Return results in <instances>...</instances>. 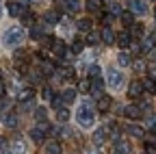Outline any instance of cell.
<instances>
[{
  "label": "cell",
  "instance_id": "cell-1",
  "mask_svg": "<svg viewBox=\"0 0 156 154\" xmlns=\"http://www.w3.org/2000/svg\"><path fill=\"white\" fill-rule=\"evenodd\" d=\"M76 120H78V126H83V128H91L95 124V106L85 100L80 102V106H78V113H76Z\"/></svg>",
  "mask_w": 156,
  "mask_h": 154
},
{
  "label": "cell",
  "instance_id": "cell-2",
  "mask_svg": "<svg viewBox=\"0 0 156 154\" xmlns=\"http://www.w3.org/2000/svg\"><path fill=\"white\" fill-rule=\"evenodd\" d=\"M20 41H24V28L22 26H11L2 33V44L7 48H15Z\"/></svg>",
  "mask_w": 156,
  "mask_h": 154
},
{
  "label": "cell",
  "instance_id": "cell-3",
  "mask_svg": "<svg viewBox=\"0 0 156 154\" xmlns=\"http://www.w3.org/2000/svg\"><path fill=\"white\" fill-rule=\"evenodd\" d=\"M106 85H108V89H113V91H117V89H122L124 87V74L119 72V70H108L106 72Z\"/></svg>",
  "mask_w": 156,
  "mask_h": 154
},
{
  "label": "cell",
  "instance_id": "cell-4",
  "mask_svg": "<svg viewBox=\"0 0 156 154\" xmlns=\"http://www.w3.org/2000/svg\"><path fill=\"white\" fill-rule=\"evenodd\" d=\"M48 128H50V126H48L46 122H44V124H39L37 128L30 130V137H33L35 141H44V139H46V134H48Z\"/></svg>",
  "mask_w": 156,
  "mask_h": 154
},
{
  "label": "cell",
  "instance_id": "cell-5",
  "mask_svg": "<svg viewBox=\"0 0 156 154\" xmlns=\"http://www.w3.org/2000/svg\"><path fill=\"white\" fill-rule=\"evenodd\" d=\"M130 11L136 15L147 13V0H130Z\"/></svg>",
  "mask_w": 156,
  "mask_h": 154
},
{
  "label": "cell",
  "instance_id": "cell-6",
  "mask_svg": "<svg viewBox=\"0 0 156 154\" xmlns=\"http://www.w3.org/2000/svg\"><path fill=\"white\" fill-rule=\"evenodd\" d=\"M122 113L126 115L128 120H139L141 115H143V113H141V109H139V106H134V104H128V106H124V111H122Z\"/></svg>",
  "mask_w": 156,
  "mask_h": 154
},
{
  "label": "cell",
  "instance_id": "cell-7",
  "mask_svg": "<svg viewBox=\"0 0 156 154\" xmlns=\"http://www.w3.org/2000/svg\"><path fill=\"white\" fill-rule=\"evenodd\" d=\"M115 44H119V48H130L132 46V37H130V33L128 30H124V33H119V35H117V41Z\"/></svg>",
  "mask_w": 156,
  "mask_h": 154
},
{
  "label": "cell",
  "instance_id": "cell-8",
  "mask_svg": "<svg viewBox=\"0 0 156 154\" xmlns=\"http://www.w3.org/2000/svg\"><path fill=\"white\" fill-rule=\"evenodd\" d=\"M126 132L130 134V137H134V139H143V134H145V130H143L139 124H128Z\"/></svg>",
  "mask_w": 156,
  "mask_h": 154
},
{
  "label": "cell",
  "instance_id": "cell-9",
  "mask_svg": "<svg viewBox=\"0 0 156 154\" xmlns=\"http://www.w3.org/2000/svg\"><path fill=\"white\" fill-rule=\"evenodd\" d=\"M141 93H143V83L132 81V83H130V87H128V95H130V98H139Z\"/></svg>",
  "mask_w": 156,
  "mask_h": 154
},
{
  "label": "cell",
  "instance_id": "cell-10",
  "mask_svg": "<svg viewBox=\"0 0 156 154\" xmlns=\"http://www.w3.org/2000/svg\"><path fill=\"white\" fill-rule=\"evenodd\" d=\"M61 9H65L69 13H76L80 9V0H61Z\"/></svg>",
  "mask_w": 156,
  "mask_h": 154
},
{
  "label": "cell",
  "instance_id": "cell-11",
  "mask_svg": "<svg viewBox=\"0 0 156 154\" xmlns=\"http://www.w3.org/2000/svg\"><path fill=\"white\" fill-rule=\"evenodd\" d=\"M100 39H102L104 44H108V46H113V44L117 41V35H115V33H113V30H111V28L106 26V28L102 30V35H100Z\"/></svg>",
  "mask_w": 156,
  "mask_h": 154
},
{
  "label": "cell",
  "instance_id": "cell-12",
  "mask_svg": "<svg viewBox=\"0 0 156 154\" xmlns=\"http://www.w3.org/2000/svg\"><path fill=\"white\" fill-rule=\"evenodd\" d=\"M104 141H106V128H95V132H93V143L100 148Z\"/></svg>",
  "mask_w": 156,
  "mask_h": 154
},
{
  "label": "cell",
  "instance_id": "cell-13",
  "mask_svg": "<svg viewBox=\"0 0 156 154\" xmlns=\"http://www.w3.org/2000/svg\"><path fill=\"white\" fill-rule=\"evenodd\" d=\"M111 106H113V100L108 98V95H102V98L98 100V106H95V109L100 111V113H106V111H108Z\"/></svg>",
  "mask_w": 156,
  "mask_h": 154
},
{
  "label": "cell",
  "instance_id": "cell-14",
  "mask_svg": "<svg viewBox=\"0 0 156 154\" xmlns=\"http://www.w3.org/2000/svg\"><path fill=\"white\" fill-rule=\"evenodd\" d=\"M130 63H132V56L128 52H119V54H117V65H119V67H130Z\"/></svg>",
  "mask_w": 156,
  "mask_h": 154
},
{
  "label": "cell",
  "instance_id": "cell-15",
  "mask_svg": "<svg viewBox=\"0 0 156 154\" xmlns=\"http://www.w3.org/2000/svg\"><path fill=\"white\" fill-rule=\"evenodd\" d=\"M9 15H24V5L22 2H9Z\"/></svg>",
  "mask_w": 156,
  "mask_h": 154
},
{
  "label": "cell",
  "instance_id": "cell-16",
  "mask_svg": "<svg viewBox=\"0 0 156 154\" xmlns=\"http://www.w3.org/2000/svg\"><path fill=\"white\" fill-rule=\"evenodd\" d=\"M44 150H46V154H61V143L58 141H48L44 145Z\"/></svg>",
  "mask_w": 156,
  "mask_h": 154
},
{
  "label": "cell",
  "instance_id": "cell-17",
  "mask_svg": "<svg viewBox=\"0 0 156 154\" xmlns=\"http://www.w3.org/2000/svg\"><path fill=\"white\" fill-rule=\"evenodd\" d=\"M143 35H145L143 24H132L130 26V37H132V39H139V37H143Z\"/></svg>",
  "mask_w": 156,
  "mask_h": 154
},
{
  "label": "cell",
  "instance_id": "cell-18",
  "mask_svg": "<svg viewBox=\"0 0 156 154\" xmlns=\"http://www.w3.org/2000/svg\"><path fill=\"white\" fill-rule=\"evenodd\" d=\"M33 95H35L33 89H22V91L17 93V100L20 102H28V100H33Z\"/></svg>",
  "mask_w": 156,
  "mask_h": 154
},
{
  "label": "cell",
  "instance_id": "cell-19",
  "mask_svg": "<svg viewBox=\"0 0 156 154\" xmlns=\"http://www.w3.org/2000/svg\"><path fill=\"white\" fill-rule=\"evenodd\" d=\"M61 98H63V104H72V102L76 100V91H74V89H65Z\"/></svg>",
  "mask_w": 156,
  "mask_h": 154
},
{
  "label": "cell",
  "instance_id": "cell-20",
  "mask_svg": "<svg viewBox=\"0 0 156 154\" xmlns=\"http://www.w3.org/2000/svg\"><path fill=\"white\" fill-rule=\"evenodd\" d=\"M13 154H26V143L22 139H15L13 141Z\"/></svg>",
  "mask_w": 156,
  "mask_h": 154
},
{
  "label": "cell",
  "instance_id": "cell-21",
  "mask_svg": "<svg viewBox=\"0 0 156 154\" xmlns=\"http://www.w3.org/2000/svg\"><path fill=\"white\" fill-rule=\"evenodd\" d=\"M154 41H156V33H152L150 37H145V39H143V46H141V48H143V50H150V52H152V50H154Z\"/></svg>",
  "mask_w": 156,
  "mask_h": 154
},
{
  "label": "cell",
  "instance_id": "cell-22",
  "mask_svg": "<svg viewBox=\"0 0 156 154\" xmlns=\"http://www.w3.org/2000/svg\"><path fill=\"white\" fill-rule=\"evenodd\" d=\"M122 22H124L126 26H132V24H134V13H132V11H122Z\"/></svg>",
  "mask_w": 156,
  "mask_h": 154
},
{
  "label": "cell",
  "instance_id": "cell-23",
  "mask_svg": "<svg viewBox=\"0 0 156 154\" xmlns=\"http://www.w3.org/2000/svg\"><path fill=\"white\" fill-rule=\"evenodd\" d=\"M130 152V145L126 141H117L115 143V154H128Z\"/></svg>",
  "mask_w": 156,
  "mask_h": 154
},
{
  "label": "cell",
  "instance_id": "cell-24",
  "mask_svg": "<svg viewBox=\"0 0 156 154\" xmlns=\"http://www.w3.org/2000/svg\"><path fill=\"white\" fill-rule=\"evenodd\" d=\"M44 20H46V24H58V15L54 11H46L44 13Z\"/></svg>",
  "mask_w": 156,
  "mask_h": 154
},
{
  "label": "cell",
  "instance_id": "cell-25",
  "mask_svg": "<svg viewBox=\"0 0 156 154\" xmlns=\"http://www.w3.org/2000/svg\"><path fill=\"white\" fill-rule=\"evenodd\" d=\"M89 76H91V81H93V78H102V67L98 65V63L91 65V67H89Z\"/></svg>",
  "mask_w": 156,
  "mask_h": 154
},
{
  "label": "cell",
  "instance_id": "cell-26",
  "mask_svg": "<svg viewBox=\"0 0 156 154\" xmlns=\"http://www.w3.org/2000/svg\"><path fill=\"white\" fill-rule=\"evenodd\" d=\"M58 76H61L63 81H72L74 78V70L72 67H63V70H58Z\"/></svg>",
  "mask_w": 156,
  "mask_h": 154
},
{
  "label": "cell",
  "instance_id": "cell-27",
  "mask_svg": "<svg viewBox=\"0 0 156 154\" xmlns=\"http://www.w3.org/2000/svg\"><path fill=\"white\" fill-rule=\"evenodd\" d=\"M78 91H80V93H89V91H91V83H89L87 78L78 81Z\"/></svg>",
  "mask_w": 156,
  "mask_h": 154
},
{
  "label": "cell",
  "instance_id": "cell-28",
  "mask_svg": "<svg viewBox=\"0 0 156 154\" xmlns=\"http://www.w3.org/2000/svg\"><path fill=\"white\" fill-rule=\"evenodd\" d=\"M52 50H54L56 56H63V54H65V44H63V41H54Z\"/></svg>",
  "mask_w": 156,
  "mask_h": 154
},
{
  "label": "cell",
  "instance_id": "cell-29",
  "mask_svg": "<svg viewBox=\"0 0 156 154\" xmlns=\"http://www.w3.org/2000/svg\"><path fill=\"white\" fill-rule=\"evenodd\" d=\"M56 117H58V122H67V120H69V111L63 109V106L56 109Z\"/></svg>",
  "mask_w": 156,
  "mask_h": 154
},
{
  "label": "cell",
  "instance_id": "cell-30",
  "mask_svg": "<svg viewBox=\"0 0 156 154\" xmlns=\"http://www.w3.org/2000/svg\"><path fill=\"white\" fill-rule=\"evenodd\" d=\"M143 89H147L150 93H156V81H152V78H145V81H143Z\"/></svg>",
  "mask_w": 156,
  "mask_h": 154
},
{
  "label": "cell",
  "instance_id": "cell-31",
  "mask_svg": "<svg viewBox=\"0 0 156 154\" xmlns=\"http://www.w3.org/2000/svg\"><path fill=\"white\" fill-rule=\"evenodd\" d=\"M78 28H80V30H91V20H89V17L78 20Z\"/></svg>",
  "mask_w": 156,
  "mask_h": 154
},
{
  "label": "cell",
  "instance_id": "cell-32",
  "mask_svg": "<svg viewBox=\"0 0 156 154\" xmlns=\"http://www.w3.org/2000/svg\"><path fill=\"white\" fill-rule=\"evenodd\" d=\"M35 20H37L35 13H30V11L24 13V24H26V26H35Z\"/></svg>",
  "mask_w": 156,
  "mask_h": 154
},
{
  "label": "cell",
  "instance_id": "cell-33",
  "mask_svg": "<svg viewBox=\"0 0 156 154\" xmlns=\"http://www.w3.org/2000/svg\"><path fill=\"white\" fill-rule=\"evenodd\" d=\"M35 117H37V122H46V117H48V111L41 106V109H37L35 111Z\"/></svg>",
  "mask_w": 156,
  "mask_h": 154
},
{
  "label": "cell",
  "instance_id": "cell-34",
  "mask_svg": "<svg viewBox=\"0 0 156 154\" xmlns=\"http://www.w3.org/2000/svg\"><path fill=\"white\" fill-rule=\"evenodd\" d=\"M5 124L9 128H15L17 126V117H15V115H5Z\"/></svg>",
  "mask_w": 156,
  "mask_h": 154
},
{
  "label": "cell",
  "instance_id": "cell-35",
  "mask_svg": "<svg viewBox=\"0 0 156 154\" xmlns=\"http://www.w3.org/2000/svg\"><path fill=\"white\" fill-rule=\"evenodd\" d=\"M83 48H85V44H83L80 39H76V41L72 44V50H74L76 54H80V52H83Z\"/></svg>",
  "mask_w": 156,
  "mask_h": 154
},
{
  "label": "cell",
  "instance_id": "cell-36",
  "mask_svg": "<svg viewBox=\"0 0 156 154\" xmlns=\"http://www.w3.org/2000/svg\"><path fill=\"white\" fill-rule=\"evenodd\" d=\"M87 9L89 11H98L100 9V0H87Z\"/></svg>",
  "mask_w": 156,
  "mask_h": 154
},
{
  "label": "cell",
  "instance_id": "cell-37",
  "mask_svg": "<svg viewBox=\"0 0 156 154\" xmlns=\"http://www.w3.org/2000/svg\"><path fill=\"white\" fill-rule=\"evenodd\" d=\"M108 11H111V15H117V13L122 15V9H119V5H117V2H111V5H108Z\"/></svg>",
  "mask_w": 156,
  "mask_h": 154
},
{
  "label": "cell",
  "instance_id": "cell-38",
  "mask_svg": "<svg viewBox=\"0 0 156 154\" xmlns=\"http://www.w3.org/2000/svg\"><path fill=\"white\" fill-rule=\"evenodd\" d=\"M98 41H100V37H98V35H93V33H89V37H87V44H89V46H95Z\"/></svg>",
  "mask_w": 156,
  "mask_h": 154
},
{
  "label": "cell",
  "instance_id": "cell-39",
  "mask_svg": "<svg viewBox=\"0 0 156 154\" xmlns=\"http://www.w3.org/2000/svg\"><path fill=\"white\" fill-rule=\"evenodd\" d=\"M44 74H54V65L48 63V61H44Z\"/></svg>",
  "mask_w": 156,
  "mask_h": 154
},
{
  "label": "cell",
  "instance_id": "cell-40",
  "mask_svg": "<svg viewBox=\"0 0 156 154\" xmlns=\"http://www.w3.org/2000/svg\"><path fill=\"white\" fill-rule=\"evenodd\" d=\"M145 154H156V143H145Z\"/></svg>",
  "mask_w": 156,
  "mask_h": 154
},
{
  "label": "cell",
  "instance_id": "cell-41",
  "mask_svg": "<svg viewBox=\"0 0 156 154\" xmlns=\"http://www.w3.org/2000/svg\"><path fill=\"white\" fill-rule=\"evenodd\" d=\"M30 81L33 83H41V72H33L30 74Z\"/></svg>",
  "mask_w": 156,
  "mask_h": 154
},
{
  "label": "cell",
  "instance_id": "cell-42",
  "mask_svg": "<svg viewBox=\"0 0 156 154\" xmlns=\"http://www.w3.org/2000/svg\"><path fill=\"white\" fill-rule=\"evenodd\" d=\"M147 128H156V117H154V115H150V117H147Z\"/></svg>",
  "mask_w": 156,
  "mask_h": 154
},
{
  "label": "cell",
  "instance_id": "cell-43",
  "mask_svg": "<svg viewBox=\"0 0 156 154\" xmlns=\"http://www.w3.org/2000/svg\"><path fill=\"white\" fill-rule=\"evenodd\" d=\"M44 98L46 100H52V89H48V87L44 89Z\"/></svg>",
  "mask_w": 156,
  "mask_h": 154
},
{
  "label": "cell",
  "instance_id": "cell-44",
  "mask_svg": "<svg viewBox=\"0 0 156 154\" xmlns=\"http://www.w3.org/2000/svg\"><path fill=\"white\" fill-rule=\"evenodd\" d=\"M39 2H41V0H22V5H26V7L28 5H39Z\"/></svg>",
  "mask_w": 156,
  "mask_h": 154
},
{
  "label": "cell",
  "instance_id": "cell-45",
  "mask_svg": "<svg viewBox=\"0 0 156 154\" xmlns=\"http://www.w3.org/2000/svg\"><path fill=\"white\" fill-rule=\"evenodd\" d=\"M111 22H113V15H111V13H106V15H104V24H106V26H108V24H111Z\"/></svg>",
  "mask_w": 156,
  "mask_h": 154
},
{
  "label": "cell",
  "instance_id": "cell-46",
  "mask_svg": "<svg viewBox=\"0 0 156 154\" xmlns=\"http://www.w3.org/2000/svg\"><path fill=\"white\" fill-rule=\"evenodd\" d=\"M145 65H143V61H134V70H143Z\"/></svg>",
  "mask_w": 156,
  "mask_h": 154
},
{
  "label": "cell",
  "instance_id": "cell-47",
  "mask_svg": "<svg viewBox=\"0 0 156 154\" xmlns=\"http://www.w3.org/2000/svg\"><path fill=\"white\" fill-rule=\"evenodd\" d=\"M150 78L156 81V67H150Z\"/></svg>",
  "mask_w": 156,
  "mask_h": 154
},
{
  "label": "cell",
  "instance_id": "cell-48",
  "mask_svg": "<svg viewBox=\"0 0 156 154\" xmlns=\"http://www.w3.org/2000/svg\"><path fill=\"white\" fill-rule=\"evenodd\" d=\"M5 145H7V139H5V137H0V152L5 150Z\"/></svg>",
  "mask_w": 156,
  "mask_h": 154
},
{
  "label": "cell",
  "instance_id": "cell-49",
  "mask_svg": "<svg viewBox=\"0 0 156 154\" xmlns=\"http://www.w3.org/2000/svg\"><path fill=\"white\" fill-rule=\"evenodd\" d=\"M2 95H5V85L0 83V98H2Z\"/></svg>",
  "mask_w": 156,
  "mask_h": 154
},
{
  "label": "cell",
  "instance_id": "cell-50",
  "mask_svg": "<svg viewBox=\"0 0 156 154\" xmlns=\"http://www.w3.org/2000/svg\"><path fill=\"white\" fill-rule=\"evenodd\" d=\"M150 56H152V61H156V50H152V54H150Z\"/></svg>",
  "mask_w": 156,
  "mask_h": 154
},
{
  "label": "cell",
  "instance_id": "cell-51",
  "mask_svg": "<svg viewBox=\"0 0 156 154\" xmlns=\"http://www.w3.org/2000/svg\"><path fill=\"white\" fill-rule=\"evenodd\" d=\"M87 154H100V150H91V152H87Z\"/></svg>",
  "mask_w": 156,
  "mask_h": 154
},
{
  "label": "cell",
  "instance_id": "cell-52",
  "mask_svg": "<svg viewBox=\"0 0 156 154\" xmlns=\"http://www.w3.org/2000/svg\"><path fill=\"white\" fill-rule=\"evenodd\" d=\"M0 154H13V152H7V150H2V152H0Z\"/></svg>",
  "mask_w": 156,
  "mask_h": 154
},
{
  "label": "cell",
  "instance_id": "cell-53",
  "mask_svg": "<svg viewBox=\"0 0 156 154\" xmlns=\"http://www.w3.org/2000/svg\"><path fill=\"white\" fill-rule=\"evenodd\" d=\"M0 15H2V5H0Z\"/></svg>",
  "mask_w": 156,
  "mask_h": 154
}]
</instances>
